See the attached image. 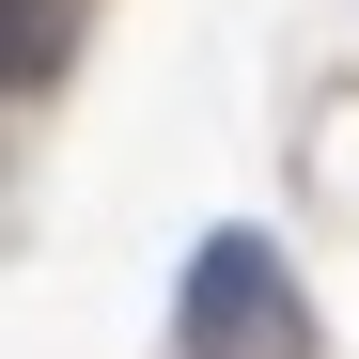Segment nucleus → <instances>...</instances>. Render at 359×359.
Listing matches in <instances>:
<instances>
[{
  "label": "nucleus",
  "mask_w": 359,
  "mask_h": 359,
  "mask_svg": "<svg viewBox=\"0 0 359 359\" xmlns=\"http://www.w3.org/2000/svg\"><path fill=\"white\" fill-rule=\"evenodd\" d=\"M172 328H188V359H313V297H297V266L234 219V234H203V250H188Z\"/></svg>",
  "instance_id": "1"
},
{
  "label": "nucleus",
  "mask_w": 359,
  "mask_h": 359,
  "mask_svg": "<svg viewBox=\"0 0 359 359\" xmlns=\"http://www.w3.org/2000/svg\"><path fill=\"white\" fill-rule=\"evenodd\" d=\"M47 47H63V0H0V94L47 79Z\"/></svg>",
  "instance_id": "2"
}]
</instances>
